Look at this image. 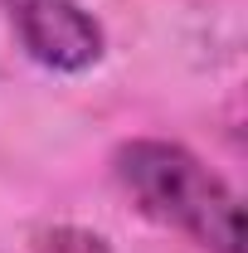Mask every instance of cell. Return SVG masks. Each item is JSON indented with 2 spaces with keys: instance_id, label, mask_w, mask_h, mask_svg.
Returning a JSON list of instances; mask_svg holds the SVG:
<instances>
[{
  "instance_id": "6da1fadb",
  "label": "cell",
  "mask_w": 248,
  "mask_h": 253,
  "mask_svg": "<svg viewBox=\"0 0 248 253\" xmlns=\"http://www.w3.org/2000/svg\"><path fill=\"white\" fill-rule=\"evenodd\" d=\"M112 170L146 219L190 234L209 253H244L239 195L180 141H161V136L122 141L112 156Z\"/></svg>"
},
{
  "instance_id": "7a4b0ae2",
  "label": "cell",
  "mask_w": 248,
  "mask_h": 253,
  "mask_svg": "<svg viewBox=\"0 0 248 253\" xmlns=\"http://www.w3.org/2000/svg\"><path fill=\"white\" fill-rule=\"evenodd\" d=\"M20 49L49 73H88L107 39L78 0H0Z\"/></svg>"
}]
</instances>
